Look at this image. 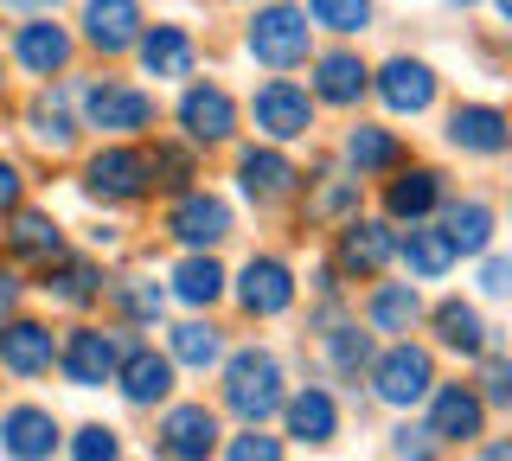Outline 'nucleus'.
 I'll list each match as a JSON object with an SVG mask.
<instances>
[{
	"label": "nucleus",
	"mask_w": 512,
	"mask_h": 461,
	"mask_svg": "<svg viewBox=\"0 0 512 461\" xmlns=\"http://www.w3.org/2000/svg\"><path fill=\"white\" fill-rule=\"evenodd\" d=\"M244 52L256 58L263 71H301L314 58V26L295 0H269V7L250 13L244 26Z\"/></svg>",
	"instance_id": "1"
},
{
	"label": "nucleus",
	"mask_w": 512,
	"mask_h": 461,
	"mask_svg": "<svg viewBox=\"0 0 512 461\" xmlns=\"http://www.w3.org/2000/svg\"><path fill=\"white\" fill-rule=\"evenodd\" d=\"M288 404L282 391V359L269 346H244V353L224 359V410L244 423H269Z\"/></svg>",
	"instance_id": "2"
},
{
	"label": "nucleus",
	"mask_w": 512,
	"mask_h": 461,
	"mask_svg": "<svg viewBox=\"0 0 512 461\" xmlns=\"http://www.w3.org/2000/svg\"><path fill=\"white\" fill-rule=\"evenodd\" d=\"M84 193L96 205H141L154 193V167L141 148H128V141H109V148H96L84 161Z\"/></svg>",
	"instance_id": "3"
},
{
	"label": "nucleus",
	"mask_w": 512,
	"mask_h": 461,
	"mask_svg": "<svg viewBox=\"0 0 512 461\" xmlns=\"http://www.w3.org/2000/svg\"><path fill=\"white\" fill-rule=\"evenodd\" d=\"M154 97L141 84H122V77H103V84H90L84 90V129H96V135H116V141H128V135H148L154 129Z\"/></svg>",
	"instance_id": "4"
},
{
	"label": "nucleus",
	"mask_w": 512,
	"mask_h": 461,
	"mask_svg": "<svg viewBox=\"0 0 512 461\" xmlns=\"http://www.w3.org/2000/svg\"><path fill=\"white\" fill-rule=\"evenodd\" d=\"M372 391H378V404H391V410H416L436 391V359H429V346H410V340L384 346L372 359Z\"/></svg>",
	"instance_id": "5"
},
{
	"label": "nucleus",
	"mask_w": 512,
	"mask_h": 461,
	"mask_svg": "<svg viewBox=\"0 0 512 461\" xmlns=\"http://www.w3.org/2000/svg\"><path fill=\"white\" fill-rule=\"evenodd\" d=\"M122 353H128L122 333H109V327H71L58 340V372L71 378L77 391H96V385H116Z\"/></svg>",
	"instance_id": "6"
},
{
	"label": "nucleus",
	"mask_w": 512,
	"mask_h": 461,
	"mask_svg": "<svg viewBox=\"0 0 512 461\" xmlns=\"http://www.w3.org/2000/svg\"><path fill=\"white\" fill-rule=\"evenodd\" d=\"M250 122L269 141H308L314 135V97L301 84H288V77H269L250 97Z\"/></svg>",
	"instance_id": "7"
},
{
	"label": "nucleus",
	"mask_w": 512,
	"mask_h": 461,
	"mask_svg": "<svg viewBox=\"0 0 512 461\" xmlns=\"http://www.w3.org/2000/svg\"><path fill=\"white\" fill-rule=\"evenodd\" d=\"M218 410L212 404H167V417L154 429V455L160 461H212L218 449Z\"/></svg>",
	"instance_id": "8"
},
{
	"label": "nucleus",
	"mask_w": 512,
	"mask_h": 461,
	"mask_svg": "<svg viewBox=\"0 0 512 461\" xmlns=\"http://www.w3.org/2000/svg\"><path fill=\"white\" fill-rule=\"evenodd\" d=\"M397 257V231L384 225V218H352V225L340 231V250H333V269L352 282H378L384 269H391Z\"/></svg>",
	"instance_id": "9"
},
{
	"label": "nucleus",
	"mask_w": 512,
	"mask_h": 461,
	"mask_svg": "<svg viewBox=\"0 0 512 461\" xmlns=\"http://www.w3.org/2000/svg\"><path fill=\"white\" fill-rule=\"evenodd\" d=\"M231 205H224L218 193H205V186H186L180 199H173V212H167V231L180 237L186 250H218L224 237H231Z\"/></svg>",
	"instance_id": "10"
},
{
	"label": "nucleus",
	"mask_w": 512,
	"mask_h": 461,
	"mask_svg": "<svg viewBox=\"0 0 512 461\" xmlns=\"http://www.w3.org/2000/svg\"><path fill=\"white\" fill-rule=\"evenodd\" d=\"M448 148L455 154H474V161H500V154L512 148V116L493 103H461L448 109Z\"/></svg>",
	"instance_id": "11"
},
{
	"label": "nucleus",
	"mask_w": 512,
	"mask_h": 461,
	"mask_svg": "<svg viewBox=\"0 0 512 461\" xmlns=\"http://www.w3.org/2000/svg\"><path fill=\"white\" fill-rule=\"evenodd\" d=\"M180 129H186L192 148H224V141L237 135V97L224 84H186Z\"/></svg>",
	"instance_id": "12"
},
{
	"label": "nucleus",
	"mask_w": 512,
	"mask_h": 461,
	"mask_svg": "<svg viewBox=\"0 0 512 461\" xmlns=\"http://www.w3.org/2000/svg\"><path fill=\"white\" fill-rule=\"evenodd\" d=\"M71 58H77V39H71V26L52 20V13H39V20H26L20 33H13V65L26 77H64Z\"/></svg>",
	"instance_id": "13"
},
{
	"label": "nucleus",
	"mask_w": 512,
	"mask_h": 461,
	"mask_svg": "<svg viewBox=\"0 0 512 461\" xmlns=\"http://www.w3.org/2000/svg\"><path fill=\"white\" fill-rule=\"evenodd\" d=\"M58 365V340H52V327L45 321H26V314H7L0 321V372H13V378H45Z\"/></svg>",
	"instance_id": "14"
},
{
	"label": "nucleus",
	"mask_w": 512,
	"mask_h": 461,
	"mask_svg": "<svg viewBox=\"0 0 512 461\" xmlns=\"http://www.w3.org/2000/svg\"><path fill=\"white\" fill-rule=\"evenodd\" d=\"M237 308L250 321H276V314L295 308V269L282 257H250L244 276H237Z\"/></svg>",
	"instance_id": "15"
},
{
	"label": "nucleus",
	"mask_w": 512,
	"mask_h": 461,
	"mask_svg": "<svg viewBox=\"0 0 512 461\" xmlns=\"http://www.w3.org/2000/svg\"><path fill=\"white\" fill-rule=\"evenodd\" d=\"M58 442H64V429H58V417L45 404L0 410V455H7V461H52Z\"/></svg>",
	"instance_id": "16"
},
{
	"label": "nucleus",
	"mask_w": 512,
	"mask_h": 461,
	"mask_svg": "<svg viewBox=\"0 0 512 461\" xmlns=\"http://www.w3.org/2000/svg\"><path fill=\"white\" fill-rule=\"evenodd\" d=\"M141 33H148L141 0H84V45H90V52L122 58V52H135Z\"/></svg>",
	"instance_id": "17"
},
{
	"label": "nucleus",
	"mask_w": 512,
	"mask_h": 461,
	"mask_svg": "<svg viewBox=\"0 0 512 461\" xmlns=\"http://www.w3.org/2000/svg\"><path fill=\"white\" fill-rule=\"evenodd\" d=\"M173 365L167 353H154V346H128L122 365H116V391L128 397L135 410H154V404H173Z\"/></svg>",
	"instance_id": "18"
},
{
	"label": "nucleus",
	"mask_w": 512,
	"mask_h": 461,
	"mask_svg": "<svg viewBox=\"0 0 512 461\" xmlns=\"http://www.w3.org/2000/svg\"><path fill=\"white\" fill-rule=\"evenodd\" d=\"M429 436L436 442H480L487 436V404L474 385H436L429 391Z\"/></svg>",
	"instance_id": "19"
},
{
	"label": "nucleus",
	"mask_w": 512,
	"mask_h": 461,
	"mask_svg": "<svg viewBox=\"0 0 512 461\" xmlns=\"http://www.w3.org/2000/svg\"><path fill=\"white\" fill-rule=\"evenodd\" d=\"M372 90L391 116H423V109H436V71H429L423 58H391V65H378Z\"/></svg>",
	"instance_id": "20"
},
{
	"label": "nucleus",
	"mask_w": 512,
	"mask_h": 461,
	"mask_svg": "<svg viewBox=\"0 0 512 461\" xmlns=\"http://www.w3.org/2000/svg\"><path fill=\"white\" fill-rule=\"evenodd\" d=\"M135 52H141V71H148L154 84H167V77H192V71H199V39H192L186 26H173V20L148 26V33L135 39Z\"/></svg>",
	"instance_id": "21"
},
{
	"label": "nucleus",
	"mask_w": 512,
	"mask_h": 461,
	"mask_svg": "<svg viewBox=\"0 0 512 461\" xmlns=\"http://www.w3.org/2000/svg\"><path fill=\"white\" fill-rule=\"evenodd\" d=\"M237 186H244V199H256V205H282L301 186V173L282 148H244L237 154Z\"/></svg>",
	"instance_id": "22"
},
{
	"label": "nucleus",
	"mask_w": 512,
	"mask_h": 461,
	"mask_svg": "<svg viewBox=\"0 0 512 461\" xmlns=\"http://www.w3.org/2000/svg\"><path fill=\"white\" fill-rule=\"evenodd\" d=\"M282 417H288V436L308 442V449H327V442H340V404H333L327 385H301V391L282 404Z\"/></svg>",
	"instance_id": "23"
},
{
	"label": "nucleus",
	"mask_w": 512,
	"mask_h": 461,
	"mask_svg": "<svg viewBox=\"0 0 512 461\" xmlns=\"http://www.w3.org/2000/svg\"><path fill=\"white\" fill-rule=\"evenodd\" d=\"M372 90V71H365V58L359 52H320L314 58V103H327V109H352Z\"/></svg>",
	"instance_id": "24"
},
{
	"label": "nucleus",
	"mask_w": 512,
	"mask_h": 461,
	"mask_svg": "<svg viewBox=\"0 0 512 461\" xmlns=\"http://www.w3.org/2000/svg\"><path fill=\"white\" fill-rule=\"evenodd\" d=\"M7 257H20V263H39V269H52L58 257H71L64 250V225L52 212H13V225H7Z\"/></svg>",
	"instance_id": "25"
},
{
	"label": "nucleus",
	"mask_w": 512,
	"mask_h": 461,
	"mask_svg": "<svg viewBox=\"0 0 512 461\" xmlns=\"http://www.w3.org/2000/svg\"><path fill=\"white\" fill-rule=\"evenodd\" d=\"M442 199H448V186H442L436 167H404L391 186H384V212H391V218H410V225H423Z\"/></svg>",
	"instance_id": "26"
},
{
	"label": "nucleus",
	"mask_w": 512,
	"mask_h": 461,
	"mask_svg": "<svg viewBox=\"0 0 512 461\" xmlns=\"http://www.w3.org/2000/svg\"><path fill=\"white\" fill-rule=\"evenodd\" d=\"M346 167L359 173V180H378V173H397V167H404V141H397V129H378V122H359V129L346 135Z\"/></svg>",
	"instance_id": "27"
},
{
	"label": "nucleus",
	"mask_w": 512,
	"mask_h": 461,
	"mask_svg": "<svg viewBox=\"0 0 512 461\" xmlns=\"http://www.w3.org/2000/svg\"><path fill=\"white\" fill-rule=\"evenodd\" d=\"M45 295L58 301V308H90V301H103V289H109V276L96 269L90 257H58L52 269H45V282H39Z\"/></svg>",
	"instance_id": "28"
},
{
	"label": "nucleus",
	"mask_w": 512,
	"mask_h": 461,
	"mask_svg": "<svg viewBox=\"0 0 512 461\" xmlns=\"http://www.w3.org/2000/svg\"><path fill=\"white\" fill-rule=\"evenodd\" d=\"M429 327H436V340L448 346V353H461V359H480V353H487V321H480L474 301H455V295L436 301Z\"/></svg>",
	"instance_id": "29"
},
{
	"label": "nucleus",
	"mask_w": 512,
	"mask_h": 461,
	"mask_svg": "<svg viewBox=\"0 0 512 461\" xmlns=\"http://www.w3.org/2000/svg\"><path fill=\"white\" fill-rule=\"evenodd\" d=\"M26 122H32V141H39V148H52V154L77 148V116H71V90H64V84L39 90L32 109H26Z\"/></svg>",
	"instance_id": "30"
},
{
	"label": "nucleus",
	"mask_w": 512,
	"mask_h": 461,
	"mask_svg": "<svg viewBox=\"0 0 512 461\" xmlns=\"http://www.w3.org/2000/svg\"><path fill=\"white\" fill-rule=\"evenodd\" d=\"M423 321V295H416V282H378L372 295H365V327L372 333H410Z\"/></svg>",
	"instance_id": "31"
},
{
	"label": "nucleus",
	"mask_w": 512,
	"mask_h": 461,
	"mask_svg": "<svg viewBox=\"0 0 512 461\" xmlns=\"http://www.w3.org/2000/svg\"><path fill=\"white\" fill-rule=\"evenodd\" d=\"M397 257H404L410 282H436L455 269V244H448L442 225H410V237H397Z\"/></svg>",
	"instance_id": "32"
},
{
	"label": "nucleus",
	"mask_w": 512,
	"mask_h": 461,
	"mask_svg": "<svg viewBox=\"0 0 512 461\" xmlns=\"http://www.w3.org/2000/svg\"><path fill=\"white\" fill-rule=\"evenodd\" d=\"M224 289H231V282H224L212 250H186L180 269H173V301H186V308H212Z\"/></svg>",
	"instance_id": "33"
},
{
	"label": "nucleus",
	"mask_w": 512,
	"mask_h": 461,
	"mask_svg": "<svg viewBox=\"0 0 512 461\" xmlns=\"http://www.w3.org/2000/svg\"><path fill=\"white\" fill-rule=\"evenodd\" d=\"M442 231H448V244H455V257H487V244H493V205L487 199H455V205H448V218H442Z\"/></svg>",
	"instance_id": "34"
},
{
	"label": "nucleus",
	"mask_w": 512,
	"mask_h": 461,
	"mask_svg": "<svg viewBox=\"0 0 512 461\" xmlns=\"http://www.w3.org/2000/svg\"><path fill=\"white\" fill-rule=\"evenodd\" d=\"M167 359L186 372H212V365H224V333L212 321H180L167 333Z\"/></svg>",
	"instance_id": "35"
},
{
	"label": "nucleus",
	"mask_w": 512,
	"mask_h": 461,
	"mask_svg": "<svg viewBox=\"0 0 512 461\" xmlns=\"http://www.w3.org/2000/svg\"><path fill=\"white\" fill-rule=\"evenodd\" d=\"M109 301H116V314H122L128 327H154V321H160V301H167V295H160L154 282L128 276V282H109Z\"/></svg>",
	"instance_id": "36"
},
{
	"label": "nucleus",
	"mask_w": 512,
	"mask_h": 461,
	"mask_svg": "<svg viewBox=\"0 0 512 461\" xmlns=\"http://www.w3.org/2000/svg\"><path fill=\"white\" fill-rule=\"evenodd\" d=\"M320 353H327V365L340 378H359L365 365H372V333H359V327H327V346H320Z\"/></svg>",
	"instance_id": "37"
},
{
	"label": "nucleus",
	"mask_w": 512,
	"mask_h": 461,
	"mask_svg": "<svg viewBox=\"0 0 512 461\" xmlns=\"http://www.w3.org/2000/svg\"><path fill=\"white\" fill-rule=\"evenodd\" d=\"M301 13H308L314 26H327V33H340V39H352V33L372 26V0H308Z\"/></svg>",
	"instance_id": "38"
},
{
	"label": "nucleus",
	"mask_w": 512,
	"mask_h": 461,
	"mask_svg": "<svg viewBox=\"0 0 512 461\" xmlns=\"http://www.w3.org/2000/svg\"><path fill=\"white\" fill-rule=\"evenodd\" d=\"M148 167H154V186H167V193H186V186L199 180V167H192V141H186V148H154Z\"/></svg>",
	"instance_id": "39"
},
{
	"label": "nucleus",
	"mask_w": 512,
	"mask_h": 461,
	"mask_svg": "<svg viewBox=\"0 0 512 461\" xmlns=\"http://www.w3.org/2000/svg\"><path fill=\"white\" fill-rule=\"evenodd\" d=\"M224 461H282V436H263V423H244L224 442Z\"/></svg>",
	"instance_id": "40"
},
{
	"label": "nucleus",
	"mask_w": 512,
	"mask_h": 461,
	"mask_svg": "<svg viewBox=\"0 0 512 461\" xmlns=\"http://www.w3.org/2000/svg\"><path fill=\"white\" fill-rule=\"evenodd\" d=\"M71 461H122V436L109 423H84L71 436Z\"/></svg>",
	"instance_id": "41"
},
{
	"label": "nucleus",
	"mask_w": 512,
	"mask_h": 461,
	"mask_svg": "<svg viewBox=\"0 0 512 461\" xmlns=\"http://www.w3.org/2000/svg\"><path fill=\"white\" fill-rule=\"evenodd\" d=\"M480 404L512 410V359L506 353H480Z\"/></svg>",
	"instance_id": "42"
},
{
	"label": "nucleus",
	"mask_w": 512,
	"mask_h": 461,
	"mask_svg": "<svg viewBox=\"0 0 512 461\" xmlns=\"http://www.w3.org/2000/svg\"><path fill=\"white\" fill-rule=\"evenodd\" d=\"M436 449H442V442L429 436V423H397L391 429V455L397 461H436Z\"/></svg>",
	"instance_id": "43"
},
{
	"label": "nucleus",
	"mask_w": 512,
	"mask_h": 461,
	"mask_svg": "<svg viewBox=\"0 0 512 461\" xmlns=\"http://www.w3.org/2000/svg\"><path fill=\"white\" fill-rule=\"evenodd\" d=\"M352 199H359V180H327V186L314 193V205H308V212H314V218H340Z\"/></svg>",
	"instance_id": "44"
},
{
	"label": "nucleus",
	"mask_w": 512,
	"mask_h": 461,
	"mask_svg": "<svg viewBox=\"0 0 512 461\" xmlns=\"http://www.w3.org/2000/svg\"><path fill=\"white\" fill-rule=\"evenodd\" d=\"M26 205V173L7 161V154H0V218H13Z\"/></svg>",
	"instance_id": "45"
},
{
	"label": "nucleus",
	"mask_w": 512,
	"mask_h": 461,
	"mask_svg": "<svg viewBox=\"0 0 512 461\" xmlns=\"http://www.w3.org/2000/svg\"><path fill=\"white\" fill-rule=\"evenodd\" d=\"M480 295H493V301L512 295V257H487V263H480Z\"/></svg>",
	"instance_id": "46"
},
{
	"label": "nucleus",
	"mask_w": 512,
	"mask_h": 461,
	"mask_svg": "<svg viewBox=\"0 0 512 461\" xmlns=\"http://www.w3.org/2000/svg\"><path fill=\"white\" fill-rule=\"evenodd\" d=\"M0 7H20V13H32V20H39V13H52V7H64V0H0Z\"/></svg>",
	"instance_id": "47"
},
{
	"label": "nucleus",
	"mask_w": 512,
	"mask_h": 461,
	"mask_svg": "<svg viewBox=\"0 0 512 461\" xmlns=\"http://www.w3.org/2000/svg\"><path fill=\"white\" fill-rule=\"evenodd\" d=\"M487 461H512V442H493V449H487Z\"/></svg>",
	"instance_id": "48"
},
{
	"label": "nucleus",
	"mask_w": 512,
	"mask_h": 461,
	"mask_svg": "<svg viewBox=\"0 0 512 461\" xmlns=\"http://www.w3.org/2000/svg\"><path fill=\"white\" fill-rule=\"evenodd\" d=\"M493 7H500V20H506V26H512V0H493Z\"/></svg>",
	"instance_id": "49"
},
{
	"label": "nucleus",
	"mask_w": 512,
	"mask_h": 461,
	"mask_svg": "<svg viewBox=\"0 0 512 461\" xmlns=\"http://www.w3.org/2000/svg\"><path fill=\"white\" fill-rule=\"evenodd\" d=\"M448 7H480V0H448Z\"/></svg>",
	"instance_id": "50"
},
{
	"label": "nucleus",
	"mask_w": 512,
	"mask_h": 461,
	"mask_svg": "<svg viewBox=\"0 0 512 461\" xmlns=\"http://www.w3.org/2000/svg\"><path fill=\"white\" fill-rule=\"evenodd\" d=\"M0 97H7V71H0Z\"/></svg>",
	"instance_id": "51"
}]
</instances>
